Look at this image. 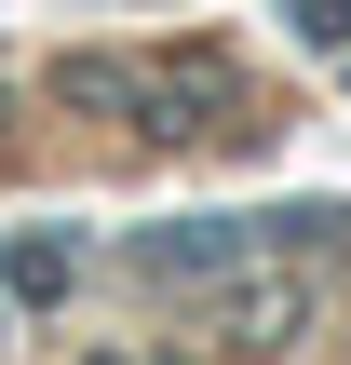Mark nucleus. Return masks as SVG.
Instances as JSON below:
<instances>
[{
  "label": "nucleus",
  "mask_w": 351,
  "mask_h": 365,
  "mask_svg": "<svg viewBox=\"0 0 351 365\" xmlns=\"http://www.w3.org/2000/svg\"><path fill=\"white\" fill-rule=\"evenodd\" d=\"M298 41H325V54H338V41H351V0H298Z\"/></svg>",
  "instance_id": "nucleus-1"
}]
</instances>
